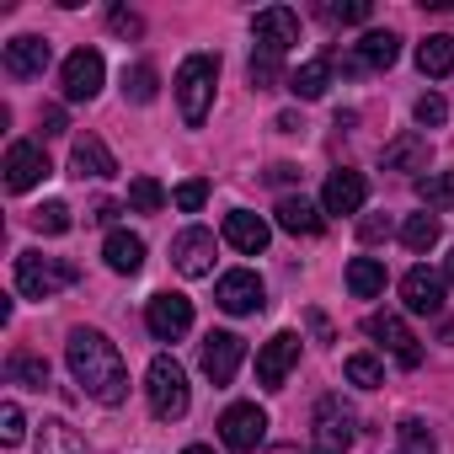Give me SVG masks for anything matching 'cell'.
I'll use <instances>...</instances> for the list:
<instances>
[{
  "instance_id": "3957f363",
  "label": "cell",
  "mask_w": 454,
  "mask_h": 454,
  "mask_svg": "<svg viewBox=\"0 0 454 454\" xmlns=\"http://www.w3.org/2000/svg\"><path fill=\"white\" fill-rule=\"evenodd\" d=\"M81 278V268L70 257H43V252H17V294L22 300H54L59 289H70Z\"/></svg>"
},
{
  "instance_id": "f907efd6",
  "label": "cell",
  "mask_w": 454,
  "mask_h": 454,
  "mask_svg": "<svg viewBox=\"0 0 454 454\" xmlns=\"http://www.w3.org/2000/svg\"><path fill=\"white\" fill-rule=\"evenodd\" d=\"M443 273H449V284H454V252H449V268H443Z\"/></svg>"
},
{
  "instance_id": "603a6c76",
  "label": "cell",
  "mask_w": 454,
  "mask_h": 454,
  "mask_svg": "<svg viewBox=\"0 0 454 454\" xmlns=\"http://www.w3.org/2000/svg\"><path fill=\"white\" fill-rule=\"evenodd\" d=\"M273 214H278V224H284L289 236H321L326 231V219H321V208L310 198H284Z\"/></svg>"
},
{
  "instance_id": "836d02e7",
  "label": "cell",
  "mask_w": 454,
  "mask_h": 454,
  "mask_svg": "<svg viewBox=\"0 0 454 454\" xmlns=\"http://www.w3.org/2000/svg\"><path fill=\"white\" fill-rule=\"evenodd\" d=\"M160 203H166V187L155 176H134L129 182V208L134 214H160Z\"/></svg>"
},
{
  "instance_id": "52a82bcc",
  "label": "cell",
  "mask_w": 454,
  "mask_h": 454,
  "mask_svg": "<svg viewBox=\"0 0 454 454\" xmlns=\"http://www.w3.org/2000/svg\"><path fill=\"white\" fill-rule=\"evenodd\" d=\"M145 326H150V337L155 342H176V337H187L192 332V300L187 294H155L150 305H145Z\"/></svg>"
},
{
  "instance_id": "ac0fdd59",
  "label": "cell",
  "mask_w": 454,
  "mask_h": 454,
  "mask_svg": "<svg viewBox=\"0 0 454 454\" xmlns=\"http://www.w3.org/2000/svg\"><path fill=\"white\" fill-rule=\"evenodd\" d=\"M369 203V182L364 171H332L326 187H321V208L326 214H358Z\"/></svg>"
},
{
  "instance_id": "d4e9b609",
  "label": "cell",
  "mask_w": 454,
  "mask_h": 454,
  "mask_svg": "<svg viewBox=\"0 0 454 454\" xmlns=\"http://www.w3.org/2000/svg\"><path fill=\"white\" fill-rule=\"evenodd\" d=\"M38 454H91V449L65 417H43L38 422Z\"/></svg>"
},
{
  "instance_id": "ffe728a7",
  "label": "cell",
  "mask_w": 454,
  "mask_h": 454,
  "mask_svg": "<svg viewBox=\"0 0 454 454\" xmlns=\"http://www.w3.org/2000/svg\"><path fill=\"white\" fill-rule=\"evenodd\" d=\"M43 70H49V43H43L38 33H22V38L6 43V75L33 81V75H43Z\"/></svg>"
},
{
  "instance_id": "ee69618b",
  "label": "cell",
  "mask_w": 454,
  "mask_h": 454,
  "mask_svg": "<svg viewBox=\"0 0 454 454\" xmlns=\"http://www.w3.org/2000/svg\"><path fill=\"white\" fill-rule=\"evenodd\" d=\"M65 107H43V134H65Z\"/></svg>"
},
{
  "instance_id": "2e32d148",
  "label": "cell",
  "mask_w": 454,
  "mask_h": 454,
  "mask_svg": "<svg viewBox=\"0 0 454 454\" xmlns=\"http://www.w3.org/2000/svg\"><path fill=\"white\" fill-rule=\"evenodd\" d=\"M395 59H401V38L395 33H364L353 43V54L342 59V70L348 75H358V70H390Z\"/></svg>"
},
{
  "instance_id": "60d3db41",
  "label": "cell",
  "mask_w": 454,
  "mask_h": 454,
  "mask_svg": "<svg viewBox=\"0 0 454 454\" xmlns=\"http://www.w3.org/2000/svg\"><path fill=\"white\" fill-rule=\"evenodd\" d=\"M203 198H208V182H203V176H192V182H182V187L171 192V203H176L182 214H198V208H203Z\"/></svg>"
},
{
  "instance_id": "e0dca14e",
  "label": "cell",
  "mask_w": 454,
  "mask_h": 454,
  "mask_svg": "<svg viewBox=\"0 0 454 454\" xmlns=\"http://www.w3.org/2000/svg\"><path fill=\"white\" fill-rule=\"evenodd\" d=\"M401 305H406L411 316H438V310H443V273L411 268V273L401 278Z\"/></svg>"
},
{
  "instance_id": "e575fe53",
  "label": "cell",
  "mask_w": 454,
  "mask_h": 454,
  "mask_svg": "<svg viewBox=\"0 0 454 454\" xmlns=\"http://www.w3.org/2000/svg\"><path fill=\"white\" fill-rule=\"evenodd\" d=\"M342 374H348L358 390H380V385H385V369H380V358H369V353H353V358L342 364Z\"/></svg>"
},
{
  "instance_id": "f546056e",
  "label": "cell",
  "mask_w": 454,
  "mask_h": 454,
  "mask_svg": "<svg viewBox=\"0 0 454 454\" xmlns=\"http://www.w3.org/2000/svg\"><path fill=\"white\" fill-rule=\"evenodd\" d=\"M390 454H438V443H433V433H427L422 417H401V422H395V449H390Z\"/></svg>"
},
{
  "instance_id": "5bb4252c",
  "label": "cell",
  "mask_w": 454,
  "mask_h": 454,
  "mask_svg": "<svg viewBox=\"0 0 454 454\" xmlns=\"http://www.w3.org/2000/svg\"><path fill=\"white\" fill-rule=\"evenodd\" d=\"M241 358H247V342H241L236 332H208V337H203V374H208L214 385H231L236 369H241Z\"/></svg>"
},
{
  "instance_id": "cb8c5ba5",
  "label": "cell",
  "mask_w": 454,
  "mask_h": 454,
  "mask_svg": "<svg viewBox=\"0 0 454 454\" xmlns=\"http://www.w3.org/2000/svg\"><path fill=\"white\" fill-rule=\"evenodd\" d=\"M102 257H107L113 273H139V268H145V241H139L134 231H113V236L102 241Z\"/></svg>"
},
{
  "instance_id": "d6a6232c",
  "label": "cell",
  "mask_w": 454,
  "mask_h": 454,
  "mask_svg": "<svg viewBox=\"0 0 454 454\" xmlns=\"http://www.w3.org/2000/svg\"><path fill=\"white\" fill-rule=\"evenodd\" d=\"M33 231H38V236H65V231H70V203H59V198L38 203V208H33Z\"/></svg>"
},
{
  "instance_id": "4dcf8cb0",
  "label": "cell",
  "mask_w": 454,
  "mask_h": 454,
  "mask_svg": "<svg viewBox=\"0 0 454 454\" xmlns=\"http://www.w3.org/2000/svg\"><path fill=\"white\" fill-rule=\"evenodd\" d=\"M438 236H443V231H438V219H433V214H411V219L401 224V241H406V252H417V257L433 252Z\"/></svg>"
},
{
  "instance_id": "277c9868",
  "label": "cell",
  "mask_w": 454,
  "mask_h": 454,
  "mask_svg": "<svg viewBox=\"0 0 454 454\" xmlns=\"http://www.w3.org/2000/svg\"><path fill=\"white\" fill-rule=\"evenodd\" d=\"M145 395H150V411H155L160 422H176V417H187V406H192L187 369H182L171 353H160V358L150 364V374H145Z\"/></svg>"
},
{
  "instance_id": "f1b7e54d",
  "label": "cell",
  "mask_w": 454,
  "mask_h": 454,
  "mask_svg": "<svg viewBox=\"0 0 454 454\" xmlns=\"http://www.w3.org/2000/svg\"><path fill=\"white\" fill-rule=\"evenodd\" d=\"M417 198L427 203V214L454 208V171H427V176H417Z\"/></svg>"
},
{
  "instance_id": "d590c367",
  "label": "cell",
  "mask_w": 454,
  "mask_h": 454,
  "mask_svg": "<svg viewBox=\"0 0 454 454\" xmlns=\"http://www.w3.org/2000/svg\"><path fill=\"white\" fill-rule=\"evenodd\" d=\"M321 22H332V27L369 22V0H326V6H321Z\"/></svg>"
},
{
  "instance_id": "8992f818",
  "label": "cell",
  "mask_w": 454,
  "mask_h": 454,
  "mask_svg": "<svg viewBox=\"0 0 454 454\" xmlns=\"http://www.w3.org/2000/svg\"><path fill=\"white\" fill-rule=\"evenodd\" d=\"M219 438H224V449H236V454H257L262 438H268V411H262L257 401L224 406V417H219Z\"/></svg>"
},
{
  "instance_id": "8fae6325",
  "label": "cell",
  "mask_w": 454,
  "mask_h": 454,
  "mask_svg": "<svg viewBox=\"0 0 454 454\" xmlns=\"http://www.w3.org/2000/svg\"><path fill=\"white\" fill-rule=\"evenodd\" d=\"M252 38H257V49H268V54L284 59V54L300 43V17H294L289 6H268V12L252 17Z\"/></svg>"
},
{
  "instance_id": "8d00e7d4",
  "label": "cell",
  "mask_w": 454,
  "mask_h": 454,
  "mask_svg": "<svg viewBox=\"0 0 454 454\" xmlns=\"http://www.w3.org/2000/svg\"><path fill=\"white\" fill-rule=\"evenodd\" d=\"M123 97H129V102H155V70H150V65L123 70Z\"/></svg>"
},
{
  "instance_id": "7402d4cb",
  "label": "cell",
  "mask_w": 454,
  "mask_h": 454,
  "mask_svg": "<svg viewBox=\"0 0 454 454\" xmlns=\"http://www.w3.org/2000/svg\"><path fill=\"white\" fill-rule=\"evenodd\" d=\"M70 171L86 182V176H113L118 171V160H113V150L97 139V134H81L75 139V150H70Z\"/></svg>"
},
{
  "instance_id": "7dc6e473",
  "label": "cell",
  "mask_w": 454,
  "mask_h": 454,
  "mask_svg": "<svg viewBox=\"0 0 454 454\" xmlns=\"http://www.w3.org/2000/svg\"><path fill=\"white\" fill-rule=\"evenodd\" d=\"M310 326H316V337H321V342H332V326H326V316H321V310L310 316Z\"/></svg>"
},
{
  "instance_id": "5b68a950",
  "label": "cell",
  "mask_w": 454,
  "mask_h": 454,
  "mask_svg": "<svg viewBox=\"0 0 454 454\" xmlns=\"http://www.w3.org/2000/svg\"><path fill=\"white\" fill-rule=\"evenodd\" d=\"M358 438V411L342 395H321L310 411V449L316 454H348Z\"/></svg>"
},
{
  "instance_id": "30bf717a",
  "label": "cell",
  "mask_w": 454,
  "mask_h": 454,
  "mask_svg": "<svg viewBox=\"0 0 454 454\" xmlns=\"http://www.w3.org/2000/svg\"><path fill=\"white\" fill-rule=\"evenodd\" d=\"M171 262H176L182 278H208V273H214V231L187 224V231L171 241Z\"/></svg>"
},
{
  "instance_id": "4fadbf2b",
  "label": "cell",
  "mask_w": 454,
  "mask_h": 454,
  "mask_svg": "<svg viewBox=\"0 0 454 454\" xmlns=\"http://www.w3.org/2000/svg\"><path fill=\"white\" fill-rule=\"evenodd\" d=\"M65 97L70 102H91L97 91H102V81H107V65H102V54L97 49H75L70 59H65Z\"/></svg>"
},
{
  "instance_id": "4316f807",
  "label": "cell",
  "mask_w": 454,
  "mask_h": 454,
  "mask_svg": "<svg viewBox=\"0 0 454 454\" xmlns=\"http://www.w3.org/2000/svg\"><path fill=\"white\" fill-rule=\"evenodd\" d=\"M417 70H422V75H433V81H438V75H449V70H454V38H449V33L422 38V43H417Z\"/></svg>"
},
{
  "instance_id": "83f0119b",
  "label": "cell",
  "mask_w": 454,
  "mask_h": 454,
  "mask_svg": "<svg viewBox=\"0 0 454 454\" xmlns=\"http://www.w3.org/2000/svg\"><path fill=\"white\" fill-rule=\"evenodd\" d=\"M348 289H353L358 300L385 294V262H374V257H353V262H348Z\"/></svg>"
},
{
  "instance_id": "ba28073f",
  "label": "cell",
  "mask_w": 454,
  "mask_h": 454,
  "mask_svg": "<svg viewBox=\"0 0 454 454\" xmlns=\"http://www.w3.org/2000/svg\"><path fill=\"white\" fill-rule=\"evenodd\" d=\"M364 332H369L401 369H417V364H422V348H417V337L406 332V321H401L395 310H374V316L364 321Z\"/></svg>"
},
{
  "instance_id": "bcb514c9",
  "label": "cell",
  "mask_w": 454,
  "mask_h": 454,
  "mask_svg": "<svg viewBox=\"0 0 454 454\" xmlns=\"http://www.w3.org/2000/svg\"><path fill=\"white\" fill-rule=\"evenodd\" d=\"M268 176H273V182H294V176H300V171H294V166H289V160H278V166H273V171H268Z\"/></svg>"
},
{
  "instance_id": "681fc988",
  "label": "cell",
  "mask_w": 454,
  "mask_h": 454,
  "mask_svg": "<svg viewBox=\"0 0 454 454\" xmlns=\"http://www.w3.org/2000/svg\"><path fill=\"white\" fill-rule=\"evenodd\" d=\"M182 454H214V449H203V443H187V449H182Z\"/></svg>"
},
{
  "instance_id": "74e56055",
  "label": "cell",
  "mask_w": 454,
  "mask_h": 454,
  "mask_svg": "<svg viewBox=\"0 0 454 454\" xmlns=\"http://www.w3.org/2000/svg\"><path fill=\"white\" fill-rule=\"evenodd\" d=\"M27 438V417H22V406L17 401H6V406H0V443H22Z\"/></svg>"
},
{
  "instance_id": "f35d334b",
  "label": "cell",
  "mask_w": 454,
  "mask_h": 454,
  "mask_svg": "<svg viewBox=\"0 0 454 454\" xmlns=\"http://www.w3.org/2000/svg\"><path fill=\"white\" fill-rule=\"evenodd\" d=\"M411 118H417L422 129H438V123H449V102H443L438 91H427V97H417V107H411Z\"/></svg>"
},
{
  "instance_id": "9c48e42d",
  "label": "cell",
  "mask_w": 454,
  "mask_h": 454,
  "mask_svg": "<svg viewBox=\"0 0 454 454\" xmlns=\"http://www.w3.org/2000/svg\"><path fill=\"white\" fill-rule=\"evenodd\" d=\"M214 300H219V310H231V316H252V310L268 305V284H262L252 268H236V273H224V278H219Z\"/></svg>"
},
{
  "instance_id": "ab89813d",
  "label": "cell",
  "mask_w": 454,
  "mask_h": 454,
  "mask_svg": "<svg viewBox=\"0 0 454 454\" xmlns=\"http://www.w3.org/2000/svg\"><path fill=\"white\" fill-rule=\"evenodd\" d=\"M278 75H284V70H278V54L257 49V54H252V86H257V91H268V86H278Z\"/></svg>"
},
{
  "instance_id": "7bdbcfd3",
  "label": "cell",
  "mask_w": 454,
  "mask_h": 454,
  "mask_svg": "<svg viewBox=\"0 0 454 454\" xmlns=\"http://www.w3.org/2000/svg\"><path fill=\"white\" fill-rule=\"evenodd\" d=\"M358 236H364V241H385V236H390V219H380V214H369V219L358 224Z\"/></svg>"
},
{
  "instance_id": "d6986e66",
  "label": "cell",
  "mask_w": 454,
  "mask_h": 454,
  "mask_svg": "<svg viewBox=\"0 0 454 454\" xmlns=\"http://www.w3.org/2000/svg\"><path fill=\"white\" fill-rule=\"evenodd\" d=\"M224 241H231L241 257H257V252H268L273 231H268V219H262V214L236 208V214H224Z\"/></svg>"
},
{
  "instance_id": "484cf974",
  "label": "cell",
  "mask_w": 454,
  "mask_h": 454,
  "mask_svg": "<svg viewBox=\"0 0 454 454\" xmlns=\"http://www.w3.org/2000/svg\"><path fill=\"white\" fill-rule=\"evenodd\" d=\"M332 59H305L294 75H289V91L300 97V102H316V97H326V86H332Z\"/></svg>"
},
{
  "instance_id": "9a60e30c",
  "label": "cell",
  "mask_w": 454,
  "mask_h": 454,
  "mask_svg": "<svg viewBox=\"0 0 454 454\" xmlns=\"http://www.w3.org/2000/svg\"><path fill=\"white\" fill-rule=\"evenodd\" d=\"M49 171H54V166H49L43 145H33V139H17V145L6 150V187H12V192H27V187H38Z\"/></svg>"
},
{
  "instance_id": "6da1fadb",
  "label": "cell",
  "mask_w": 454,
  "mask_h": 454,
  "mask_svg": "<svg viewBox=\"0 0 454 454\" xmlns=\"http://www.w3.org/2000/svg\"><path fill=\"white\" fill-rule=\"evenodd\" d=\"M65 364H70L75 385H81L97 406H123V401H129V369H123L118 342H107V332L75 326L70 342H65Z\"/></svg>"
},
{
  "instance_id": "44dd1931",
  "label": "cell",
  "mask_w": 454,
  "mask_h": 454,
  "mask_svg": "<svg viewBox=\"0 0 454 454\" xmlns=\"http://www.w3.org/2000/svg\"><path fill=\"white\" fill-rule=\"evenodd\" d=\"M427 160H433L427 134H395V139L385 145V155H380L385 171H417V176H427Z\"/></svg>"
},
{
  "instance_id": "b9f144b4",
  "label": "cell",
  "mask_w": 454,
  "mask_h": 454,
  "mask_svg": "<svg viewBox=\"0 0 454 454\" xmlns=\"http://www.w3.org/2000/svg\"><path fill=\"white\" fill-rule=\"evenodd\" d=\"M107 27H113L118 38H139V33H145V22H139L134 12H123V6H113V12H107Z\"/></svg>"
},
{
  "instance_id": "f6af8a7d",
  "label": "cell",
  "mask_w": 454,
  "mask_h": 454,
  "mask_svg": "<svg viewBox=\"0 0 454 454\" xmlns=\"http://www.w3.org/2000/svg\"><path fill=\"white\" fill-rule=\"evenodd\" d=\"M91 219H97V224H113V219H118V203H97Z\"/></svg>"
},
{
  "instance_id": "7c38bea8",
  "label": "cell",
  "mask_w": 454,
  "mask_h": 454,
  "mask_svg": "<svg viewBox=\"0 0 454 454\" xmlns=\"http://www.w3.org/2000/svg\"><path fill=\"white\" fill-rule=\"evenodd\" d=\"M294 358H300V332H273V337L257 348V380H262L268 390H284Z\"/></svg>"
},
{
  "instance_id": "1f68e13d",
  "label": "cell",
  "mask_w": 454,
  "mask_h": 454,
  "mask_svg": "<svg viewBox=\"0 0 454 454\" xmlns=\"http://www.w3.org/2000/svg\"><path fill=\"white\" fill-rule=\"evenodd\" d=\"M6 374H12V385H27V390H43L49 385V364L38 353H12L6 358Z\"/></svg>"
},
{
  "instance_id": "7a4b0ae2",
  "label": "cell",
  "mask_w": 454,
  "mask_h": 454,
  "mask_svg": "<svg viewBox=\"0 0 454 454\" xmlns=\"http://www.w3.org/2000/svg\"><path fill=\"white\" fill-rule=\"evenodd\" d=\"M214 81H219V54H187L176 70V107L187 129H203L208 107H214Z\"/></svg>"
},
{
  "instance_id": "c3c4849f",
  "label": "cell",
  "mask_w": 454,
  "mask_h": 454,
  "mask_svg": "<svg viewBox=\"0 0 454 454\" xmlns=\"http://www.w3.org/2000/svg\"><path fill=\"white\" fill-rule=\"evenodd\" d=\"M262 454H300L294 443H273V449H262Z\"/></svg>"
}]
</instances>
